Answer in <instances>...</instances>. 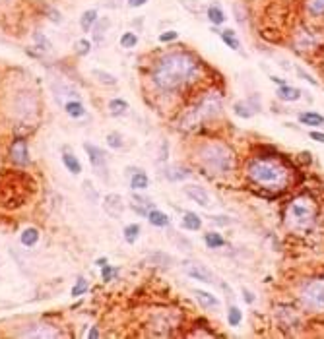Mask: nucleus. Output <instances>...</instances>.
Masks as SVG:
<instances>
[{
    "instance_id": "1",
    "label": "nucleus",
    "mask_w": 324,
    "mask_h": 339,
    "mask_svg": "<svg viewBox=\"0 0 324 339\" xmlns=\"http://www.w3.org/2000/svg\"><path fill=\"white\" fill-rule=\"evenodd\" d=\"M198 76V60L186 51L163 54L152 70V80L162 91H177Z\"/></svg>"
},
{
    "instance_id": "2",
    "label": "nucleus",
    "mask_w": 324,
    "mask_h": 339,
    "mask_svg": "<svg viewBox=\"0 0 324 339\" xmlns=\"http://www.w3.org/2000/svg\"><path fill=\"white\" fill-rule=\"evenodd\" d=\"M196 161L210 177H225L235 169V153L229 145L221 142L202 143Z\"/></svg>"
},
{
    "instance_id": "3",
    "label": "nucleus",
    "mask_w": 324,
    "mask_h": 339,
    "mask_svg": "<svg viewBox=\"0 0 324 339\" xmlns=\"http://www.w3.org/2000/svg\"><path fill=\"white\" fill-rule=\"evenodd\" d=\"M247 177L268 190H282L288 184V169L274 159H252L247 165Z\"/></svg>"
},
{
    "instance_id": "4",
    "label": "nucleus",
    "mask_w": 324,
    "mask_h": 339,
    "mask_svg": "<svg viewBox=\"0 0 324 339\" xmlns=\"http://www.w3.org/2000/svg\"><path fill=\"white\" fill-rule=\"evenodd\" d=\"M221 109H223V101H221L219 91H208V93L202 95L198 103L184 114L182 128L190 130V128L204 124L208 120H214L221 114Z\"/></svg>"
},
{
    "instance_id": "5",
    "label": "nucleus",
    "mask_w": 324,
    "mask_h": 339,
    "mask_svg": "<svg viewBox=\"0 0 324 339\" xmlns=\"http://www.w3.org/2000/svg\"><path fill=\"white\" fill-rule=\"evenodd\" d=\"M0 186H6L8 190L0 188V206L4 208H18L21 206L33 190V180L25 175H6L0 180Z\"/></svg>"
},
{
    "instance_id": "6",
    "label": "nucleus",
    "mask_w": 324,
    "mask_h": 339,
    "mask_svg": "<svg viewBox=\"0 0 324 339\" xmlns=\"http://www.w3.org/2000/svg\"><path fill=\"white\" fill-rule=\"evenodd\" d=\"M315 217H317L315 202L305 196L291 200L286 210V221H288L289 229H295V231H307L315 223Z\"/></svg>"
},
{
    "instance_id": "7",
    "label": "nucleus",
    "mask_w": 324,
    "mask_h": 339,
    "mask_svg": "<svg viewBox=\"0 0 324 339\" xmlns=\"http://www.w3.org/2000/svg\"><path fill=\"white\" fill-rule=\"evenodd\" d=\"M301 301L309 310L324 312V279H313L301 289Z\"/></svg>"
},
{
    "instance_id": "8",
    "label": "nucleus",
    "mask_w": 324,
    "mask_h": 339,
    "mask_svg": "<svg viewBox=\"0 0 324 339\" xmlns=\"http://www.w3.org/2000/svg\"><path fill=\"white\" fill-rule=\"evenodd\" d=\"M184 273H186L188 277L196 279V281L208 283V285H216L217 283L216 275L206 268L204 264H192V262H190V264H186V266H184Z\"/></svg>"
},
{
    "instance_id": "9",
    "label": "nucleus",
    "mask_w": 324,
    "mask_h": 339,
    "mask_svg": "<svg viewBox=\"0 0 324 339\" xmlns=\"http://www.w3.org/2000/svg\"><path fill=\"white\" fill-rule=\"evenodd\" d=\"M10 159H12V163H14V165H19V167H23V165H27V163H29L27 142H25L23 138L14 140L12 147H10Z\"/></svg>"
},
{
    "instance_id": "10",
    "label": "nucleus",
    "mask_w": 324,
    "mask_h": 339,
    "mask_svg": "<svg viewBox=\"0 0 324 339\" xmlns=\"http://www.w3.org/2000/svg\"><path fill=\"white\" fill-rule=\"evenodd\" d=\"M184 194L190 198L194 204L202 206V208H210V206H212V200H210L208 190L198 186V184H186V186H184Z\"/></svg>"
},
{
    "instance_id": "11",
    "label": "nucleus",
    "mask_w": 324,
    "mask_h": 339,
    "mask_svg": "<svg viewBox=\"0 0 324 339\" xmlns=\"http://www.w3.org/2000/svg\"><path fill=\"white\" fill-rule=\"evenodd\" d=\"M84 149H86V153L90 155V163L97 171H101V169L107 165V153H105L101 147H97V145H93V143H84Z\"/></svg>"
},
{
    "instance_id": "12",
    "label": "nucleus",
    "mask_w": 324,
    "mask_h": 339,
    "mask_svg": "<svg viewBox=\"0 0 324 339\" xmlns=\"http://www.w3.org/2000/svg\"><path fill=\"white\" fill-rule=\"evenodd\" d=\"M103 208H105L107 215H111L113 219H119L125 212V202L119 194H109L103 202Z\"/></svg>"
},
{
    "instance_id": "13",
    "label": "nucleus",
    "mask_w": 324,
    "mask_h": 339,
    "mask_svg": "<svg viewBox=\"0 0 324 339\" xmlns=\"http://www.w3.org/2000/svg\"><path fill=\"white\" fill-rule=\"evenodd\" d=\"M132 173H128L130 175V188L134 190V192H138V190H146L148 188V184H150V180H148V175H146L142 169H130Z\"/></svg>"
},
{
    "instance_id": "14",
    "label": "nucleus",
    "mask_w": 324,
    "mask_h": 339,
    "mask_svg": "<svg viewBox=\"0 0 324 339\" xmlns=\"http://www.w3.org/2000/svg\"><path fill=\"white\" fill-rule=\"evenodd\" d=\"M194 293V297H196V301H198L200 306H204V308H208V310H214V308H219V299H217L216 295H212V293H208V291H192Z\"/></svg>"
},
{
    "instance_id": "15",
    "label": "nucleus",
    "mask_w": 324,
    "mask_h": 339,
    "mask_svg": "<svg viewBox=\"0 0 324 339\" xmlns=\"http://www.w3.org/2000/svg\"><path fill=\"white\" fill-rule=\"evenodd\" d=\"M188 169L182 167V165H169L165 167V179L171 180V182H180V180L188 179Z\"/></svg>"
},
{
    "instance_id": "16",
    "label": "nucleus",
    "mask_w": 324,
    "mask_h": 339,
    "mask_svg": "<svg viewBox=\"0 0 324 339\" xmlns=\"http://www.w3.org/2000/svg\"><path fill=\"white\" fill-rule=\"evenodd\" d=\"M180 227L186 231H200L202 227V219L194 212H184L182 219H180Z\"/></svg>"
},
{
    "instance_id": "17",
    "label": "nucleus",
    "mask_w": 324,
    "mask_h": 339,
    "mask_svg": "<svg viewBox=\"0 0 324 339\" xmlns=\"http://www.w3.org/2000/svg\"><path fill=\"white\" fill-rule=\"evenodd\" d=\"M301 97V90L299 88H291V86H280L278 88V99L280 101H288V103H293Z\"/></svg>"
},
{
    "instance_id": "18",
    "label": "nucleus",
    "mask_w": 324,
    "mask_h": 339,
    "mask_svg": "<svg viewBox=\"0 0 324 339\" xmlns=\"http://www.w3.org/2000/svg\"><path fill=\"white\" fill-rule=\"evenodd\" d=\"M208 19H210V23L212 25H221V23H225V12H223V8L219 6V4H212V6H208Z\"/></svg>"
},
{
    "instance_id": "19",
    "label": "nucleus",
    "mask_w": 324,
    "mask_h": 339,
    "mask_svg": "<svg viewBox=\"0 0 324 339\" xmlns=\"http://www.w3.org/2000/svg\"><path fill=\"white\" fill-rule=\"evenodd\" d=\"M299 122L305 126H323L324 116L319 113H313V111H305V113L299 114Z\"/></svg>"
},
{
    "instance_id": "20",
    "label": "nucleus",
    "mask_w": 324,
    "mask_h": 339,
    "mask_svg": "<svg viewBox=\"0 0 324 339\" xmlns=\"http://www.w3.org/2000/svg\"><path fill=\"white\" fill-rule=\"evenodd\" d=\"M148 221L154 225V227H167L169 223H171V219H169V215L160 212V210H152L150 214H148Z\"/></svg>"
},
{
    "instance_id": "21",
    "label": "nucleus",
    "mask_w": 324,
    "mask_h": 339,
    "mask_svg": "<svg viewBox=\"0 0 324 339\" xmlns=\"http://www.w3.org/2000/svg\"><path fill=\"white\" fill-rule=\"evenodd\" d=\"M62 163H64V167H66L72 175H80V173H82V163H80L78 157L72 155V153L64 151V155H62Z\"/></svg>"
},
{
    "instance_id": "22",
    "label": "nucleus",
    "mask_w": 324,
    "mask_h": 339,
    "mask_svg": "<svg viewBox=\"0 0 324 339\" xmlns=\"http://www.w3.org/2000/svg\"><path fill=\"white\" fill-rule=\"evenodd\" d=\"M39 229H35V227H27V229H23V232H21V244L23 246H35L37 240H39Z\"/></svg>"
},
{
    "instance_id": "23",
    "label": "nucleus",
    "mask_w": 324,
    "mask_h": 339,
    "mask_svg": "<svg viewBox=\"0 0 324 339\" xmlns=\"http://www.w3.org/2000/svg\"><path fill=\"white\" fill-rule=\"evenodd\" d=\"M219 37H221V41H223L229 49H233V51H239V49H241V41H239L237 33L231 31V29H223V31L219 33Z\"/></svg>"
},
{
    "instance_id": "24",
    "label": "nucleus",
    "mask_w": 324,
    "mask_h": 339,
    "mask_svg": "<svg viewBox=\"0 0 324 339\" xmlns=\"http://www.w3.org/2000/svg\"><path fill=\"white\" fill-rule=\"evenodd\" d=\"M204 242H206V246L210 250H216V248H221L223 244H225V238L219 234V232H206L204 234Z\"/></svg>"
},
{
    "instance_id": "25",
    "label": "nucleus",
    "mask_w": 324,
    "mask_h": 339,
    "mask_svg": "<svg viewBox=\"0 0 324 339\" xmlns=\"http://www.w3.org/2000/svg\"><path fill=\"white\" fill-rule=\"evenodd\" d=\"M109 111L113 116H123L128 113V103L125 99H111L109 101Z\"/></svg>"
},
{
    "instance_id": "26",
    "label": "nucleus",
    "mask_w": 324,
    "mask_h": 339,
    "mask_svg": "<svg viewBox=\"0 0 324 339\" xmlns=\"http://www.w3.org/2000/svg\"><path fill=\"white\" fill-rule=\"evenodd\" d=\"M95 21H97V10H86L80 18V25H82L84 31H90Z\"/></svg>"
},
{
    "instance_id": "27",
    "label": "nucleus",
    "mask_w": 324,
    "mask_h": 339,
    "mask_svg": "<svg viewBox=\"0 0 324 339\" xmlns=\"http://www.w3.org/2000/svg\"><path fill=\"white\" fill-rule=\"evenodd\" d=\"M233 111H235V114L241 116V118H251L256 109H252L247 101H239V103H235L233 105Z\"/></svg>"
},
{
    "instance_id": "28",
    "label": "nucleus",
    "mask_w": 324,
    "mask_h": 339,
    "mask_svg": "<svg viewBox=\"0 0 324 339\" xmlns=\"http://www.w3.org/2000/svg\"><path fill=\"white\" fill-rule=\"evenodd\" d=\"M64 111H66L72 118H80V116L86 114V109H84V105H82L80 101H68V103L64 105Z\"/></svg>"
},
{
    "instance_id": "29",
    "label": "nucleus",
    "mask_w": 324,
    "mask_h": 339,
    "mask_svg": "<svg viewBox=\"0 0 324 339\" xmlns=\"http://www.w3.org/2000/svg\"><path fill=\"white\" fill-rule=\"evenodd\" d=\"M109 25H111V21H109V18H101V19H97L95 23H93V39L95 41H101L103 39V31L105 29H109Z\"/></svg>"
},
{
    "instance_id": "30",
    "label": "nucleus",
    "mask_w": 324,
    "mask_h": 339,
    "mask_svg": "<svg viewBox=\"0 0 324 339\" xmlns=\"http://www.w3.org/2000/svg\"><path fill=\"white\" fill-rule=\"evenodd\" d=\"M33 41H35V45H37V49H39V51H43V53H51V51H53L51 41L43 35L41 31H35V33H33Z\"/></svg>"
},
{
    "instance_id": "31",
    "label": "nucleus",
    "mask_w": 324,
    "mask_h": 339,
    "mask_svg": "<svg viewBox=\"0 0 324 339\" xmlns=\"http://www.w3.org/2000/svg\"><path fill=\"white\" fill-rule=\"evenodd\" d=\"M140 225L138 223H132V225H126L125 227V238L128 244H134L136 240H138V236H140Z\"/></svg>"
},
{
    "instance_id": "32",
    "label": "nucleus",
    "mask_w": 324,
    "mask_h": 339,
    "mask_svg": "<svg viewBox=\"0 0 324 339\" xmlns=\"http://www.w3.org/2000/svg\"><path fill=\"white\" fill-rule=\"evenodd\" d=\"M307 10L311 16H324V0H307Z\"/></svg>"
},
{
    "instance_id": "33",
    "label": "nucleus",
    "mask_w": 324,
    "mask_h": 339,
    "mask_svg": "<svg viewBox=\"0 0 324 339\" xmlns=\"http://www.w3.org/2000/svg\"><path fill=\"white\" fill-rule=\"evenodd\" d=\"M47 328H49V326H41L39 332L29 330V332H23L21 336H25V338H56V336H60L58 332H51V330H47Z\"/></svg>"
},
{
    "instance_id": "34",
    "label": "nucleus",
    "mask_w": 324,
    "mask_h": 339,
    "mask_svg": "<svg viewBox=\"0 0 324 339\" xmlns=\"http://www.w3.org/2000/svg\"><path fill=\"white\" fill-rule=\"evenodd\" d=\"M93 74V78H97L99 80V84H103V86H117V78L115 76H111L107 72L103 70H91Z\"/></svg>"
},
{
    "instance_id": "35",
    "label": "nucleus",
    "mask_w": 324,
    "mask_h": 339,
    "mask_svg": "<svg viewBox=\"0 0 324 339\" xmlns=\"http://www.w3.org/2000/svg\"><path fill=\"white\" fill-rule=\"evenodd\" d=\"M138 45V35L134 31H126L121 35V47L123 49H134Z\"/></svg>"
},
{
    "instance_id": "36",
    "label": "nucleus",
    "mask_w": 324,
    "mask_h": 339,
    "mask_svg": "<svg viewBox=\"0 0 324 339\" xmlns=\"http://www.w3.org/2000/svg\"><path fill=\"white\" fill-rule=\"evenodd\" d=\"M241 320H243V314H241V310H239L237 306H231V308H229V312H227V322H229V326L237 328V326L241 324Z\"/></svg>"
},
{
    "instance_id": "37",
    "label": "nucleus",
    "mask_w": 324,
    "mask_h": 339,
    "mask_svg": "<svg viewBox=\"0 0 324 339\" xmlns=\"http://www.w3.org/2000/svg\"><path fill=\"white\" fill-rule=\"evenodd\" d=\"M123 136L119 134V132H111L107 134V145L109 147H113V149H121L123 147Z\"/></svg>"
},
{
    "instance_id": "38",
    "label": "nucleus",
    "mask_w": 324,
    "mask_h": 339,
    "mask_svg": "<svg viewBox=\"0 0 324 339\" xmlns=\"http://www.w3.org/2000/svg\"><path fill=\"white\" fill-rule=\"evenodd\" d=\"M74 49H76V53L80 54V56H84V54L90 53L91 43L88 41V39H78V41H76V45H74Z\"/></svg>"
},
{
    "instance_id": "39",
    "label": "nucleus",
    "mask_w": 324,
    "mask_h": 339,
    "mask_svg": "<svg viewBox=\"0 0 324 339\" xmlns=\"http://www.w3.org/2000/svg\"><path fill=\"white\" fill-rule=\"evenodd\" d=\"M86 291H88V281H86L84 277H80L78 283L72 287V297H82Z\"/></svg>"
},
{
    "instance_id": "40",
    "label": "nucleus",
    "mask_w": 324,
    "mask_h": 339,
    "mask_svg": "<svg viewBox=\"0 0 324 339\" xmlns=\"http://www.w3.org/2000/svg\"><path fill=\"white\" fill-rule=\"evenodd\" d=\"M152 260H156V262H160V266L163 268H167L171 262H173V258L171 256H167V254H163V252H158V254H154L152 256Z\"/></svg>"
},
{
    "instance_id": "41",
    "label": "nucleus",
    "mask_w": 324,
    "mask_h": 339,
    "mask_svg": "<svg viewBox=\"0 0 324 339\" xmlns=\"http://www.w3.org/2000/svg\"><path fill=\"white\" fill-rule=\"evenodd\" d=\"M91 188H93V186H91V182L90 180H86V182H84V192H86L88 200L95 204V202H97V192H95V190H91Z\"/></svg>"
},
{
    "instance_id": "42",
    "label": "nucleus",
    "mask_w": 324,
    "mask_h": 339,
    "mask_svg": "<svg viewBox=\"0 0 324 339\" xmlns=\"http://www.w3.org/2000/svg\"><path fill=\"white\" fill-rule=\"evenodd\" d=\"M177 37H179L177 31H165V33L160 35V41H162V43H169V41H175Z\"/></svg>"
},
{
    "instance_id": "43",
    "label": "nucleus",
    "mask_w": 324,
    "mask_h": 339,
    "mask_svg": "<svg viewBox=\"0 0 324 339\" xmlns=\"http://www.w3.org/2000/svg\"><path fill=\"white\" fill-rule=\"evenodd\" d=\"M101 277H103V281H111L113 279V268L109 264H105L103 269H101Z\"/></svg>"
},
{
    "instance_id": "44",
    "label": "nucleus",
    "mask_w": 324,
    "mask_h": 339,
    "mask_svg": "<svg viewBox=\"0 0 324 339\" xmlns=\"http://www.w3.org/2000/svg\"><path fill=\"white\" fill-rule=\"evenodd\" d=\"M297 74H299V76H301L303 80H307V82H311L313 86H317V80H313V76H309V74H307V72L303 70V68H297Z\"/></svg>"
},
{
    "instance_id": "45",
    "label": "nucleus",
    "mask_w": 324,
    "mask_h": 339,
    "mask_svg": "<svg viewBox=\"0 0 324 339\" xmlns=\"http://www.w3.org/2000/svg\"><path fill=\"white\" fill-rule=\"evenodd\" d=\"M243 301H245L247 304H252V303H254V295H252L251 291L243 289Z\"/></svg>"
},
{
    "instance_id": "46",
    "label": "nucleus",
    "mask_w": 324,
    "mask_h": 339,
    "mask_svg": "<svg viewBox=\"0 0 324 339\" xmlns=\"http://www.w3.org/2000/svg\"><path fill=\"white\" fill-rule=\"evenodd\" d=\"M309 136H311V140H315V142L324 143V132H311Z\"/></svg>"
},
{
    "instance_id": "47",
    "label": "nucleus",
    "mask_w": 324,
    "mask_h": 339,
    "mask_svg": "<svg viewBox=\"0 0 324 339\" xmlns=\"http://www.w3.org/2000/svg\"><path fill=\"white\" fill-rule=\"evenodd\" d=\"M128 2V6H132V8H140V6H144L148 0H126Z\"/></svg>"
},
{
    "instance_id": "48",
    "label": "nucleus",
    "mask_w": 324,
    "mask_h": 339,
    "mask_svg": "<svg viewBox=\"0 0 324 339\" xmlns=\"http://www.w3.org/2000/svg\"><path fill=\"white\" fill-rule=\"evenodd\" d=\"M214 223H217V225H229V219L223 217V215H217V217H214Z\"/></svg>"
},
{
    "instance_id": "49",
    "label": "nucleus",
    "mask_w": 324,
    "mask_h": 339,
    "mask_svg": "<svg viewBox=\"0 0 324 339\" xmlns=\"http://www.w3.org/2000/svg\"><path fill=\"white\" fill-rule=\"evenodd\" d=\"M270 80H272V84H276V86H286V82H284L282 78H276V76H272Z\"/></svg>"
},
{
    "instance_id": "50",
    "label": "nucleus",
    "mask_w": 324,
    "mask_h": 339,
    "mask_svg": "<svg viewBox=\"0 0 324 339\" xmlns=\"http://www.w3.org/2000/svg\"><path fill=\"white\" fill-rule=\"evenodd\" d=\"M88 338H99V332H97V330H95V328H91L90 332H88Z\"/></svg>"
},
{
    "instance_id": "51",
    "label": "nucleus",
    "mask_w": 324,
    "mask_h": 339,
    "mask_svg": "<svg viewBox=\"0 0 324 339\" xmlns=\"http://www.w3.org/2000/svg\"><path fill=\"white\" fill-rule=\"evenodd\" d=\"M105 264H107V260H105V258H99V260H97V266H101V268H103Z\"/></svg>"
}]
</instances>
